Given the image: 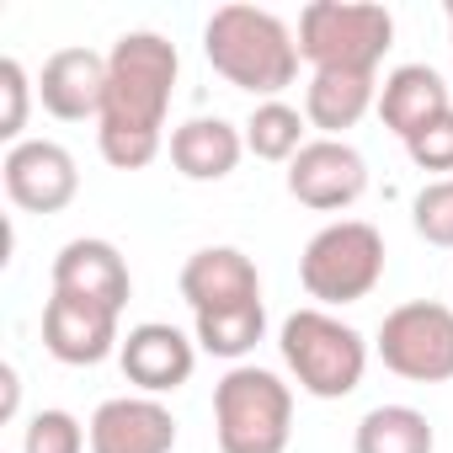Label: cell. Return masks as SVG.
I'll list each match as a JSON object with an SVG mask.
<instances>
[{"label": "cell", "mask_w": 453, "mask_h": 453, "mask_svg": "<svg viewBox=\"0 0 453 453\" xmlns=\"http://www.w3.org/2000/svg\"><path fill=\"white\" fill-rule=\"evenodd\" d=\"M181 54L171 38L139 27L107 54V96L96 118V150L112 171H144L165 144V112L176 96Z\"/></svg>", "instance_id": "6da1fadb"}, {"label": "cell", "mask_w": 453, "mask_h": 453, "mask_svg": "<svg viewBox=\"0 0 453 453\" xmlns=\"http://www.w3.org/2000/svg\"><path fill=\"white\" fill-rule=\"evenodd\" d=\"M181 299L197 326V352L241 363L267 336L262 273L241 246H203L181 267Z\"/></svg>", "instance_id": "7a4b0ae2"}, {"label": "cell", "mask_w": 453, "mask_h": 453, "mask_svg": "<svg viewBox=\"0 0 453 453\" xmlns=\"http://www.w3.org/2000/svg\"><path fill=\"white\" fill-rule=\"evenodd\" d=\"M203 54L213 75H224L257 102H283V91L299 75V43L288 22L262 6H219L203 22Z\"/></svg>", "instance_id": "3957f363"}, {"label": "cell", "mask_w": 453, "mask_h": 453, "mask_svg": "<svg viewBox=\"0 0 453 453\" xmlns=\"http://www.w3.org/2000/svg\"><path fill=\"white\" fill-rule=\"evenodd\" d=\"M213 437L219 453H288L294 389L257 363H235L213 384Z\"/></svg>", "instance_id": "277c9868"}, {"label": "cell", "mask_w": 453, "mask_h": 453, "mask_svg": "<svg viewBox=\"0 0 453 453\" xmlns=\"http://www.w3.org/2000/svg\"><path fill=\"white\" fill-rule=\"evenodd\" d=\"M278 352L294 384L315 400H347L368 373V342L331 310H294L278 331Z\"/></svg>", "instance_id": "5b68a950"}, {"label": "cell", "mask_w": 453, "mask_h": 453, "mask_svg": "<svg viewBox=\"0 0 453 453\" xmlns=\"http://www.w3.org/2000/svg\"><path fill=\"white\" fill-rule=\"evenodd\" d=\"M384 278V235L368 219H336L326 230L310 235L304 257H299V283L310 299L342 310L357 304L379 288Z\"/></svg>", "instance_id": "8992f818"}, {"label": "cell", "mask_w": 453, "mask_h": 453, "mask_svg": "<svg viewBox=\"0 0 453 453\" xmlns=\"http://www.w3.org/2000/svg\"><path fill=\"white\" fill-rule=\"evenodd\" d=\"M395 43V17L363 0H315L299 12V59L315 70H357L373 75Z\"/></svg>", "instance_id": "52a82bcc"}, {"label": "cell", "mask_w": 453, "mask_h": 453, "mask_svg": "<svg viewBox=\"0 0 453 453\" xmlns=\"http://www.w3.org/2000/svg\"><path fill=\"white\" fill-rule=\"evenodd\" d=\"M373 347L389 373L411 384H448L453 379V310L437 299H411L384 315Z\"/></svg>", "instance_id": "ba28073f"}, {"label": "cell", "mask_w": 453, "mask_h": 453, "mask_svg": "<svg viewBox=\"0 0 453 453\" xmlns=\"http://www.w3.org/2000/svg\"><path fill=\"white\" fill-rule=\"evenodd\" d=\"M0 181H6V197L22 213H65L81 192V171L75 155L54 139H22L6 150L0 160Z\"/></svg>", "instance_id": "9c48e42d"}, {"label": "cell", "mask_w": 453, "mask_h": 453, "mask_svg": "<svg viewBox=\"0 0 453 453\" xmlns=\"http://www.w3.org/2000/svg\"><path fill=\"white\" fill-rule=\"evenodd\" d=\"M288 192L315 213H342L368 192V160L347 139H310L288 160Z\"/></svg>", "instance_id": "30bf717a"}, {"label": "cell", "mask_w": 453, "mask_h": 453, "mask_svg": "<svg viewBox=\"0 0 453 453\" xmlns=\"http://www.w3.org/2000/svg\"><path fill=\"white\" fill-rule=\"evenodd\" d=\"M43 347H49V357H59L70 368H96L123 347L118 310H107L96 299H75V294H49V304H43Z\"/></svg>", "instance_id": "8fae6325"}, {"label": "cell", "mask_w": 453, "mask_h": 453, "mask_svg": "<svg viewBox=\"0 0 453 453\" xmlns=\"http://www.w3.org/2000/svg\"><path fill=\"white\" fill-rule=\"evenodd\" d=\"M118 363H123V373H128V384L139 395H171L197 368V336H187V331H176L165 320H144V326H134L123 336Z\"/></svg>", "instance_id": "7c38bea8"}, {"label": "cell", "mask_w": 453, "mask_h": 453, "mask_svg": "<svg viewBox=\"0 0 453 453\" xmlns=\"http://www.w3.org/2000/svg\"><path fill=\"white\" fill-rule=\"evenodd\" d=\"M86 432H91V453H171L176 448V416L155 395L102 400Z\"/></svg>", "instance_id": "4fadbf2b"}, {"label": "cell", "mask_w": 453, "mask_h": 453, "mask_svg": "<svg viewBox=\"0 0 453 453\" xmlns=\"http://www.w3.org/2000/svg\"><path fill=\"white\" fill-rule=\"evenodd\" d=\"M102 96H107V54H96V49H59V54L43 59L38 102H43L49 118H59V123L102 118Z\"/></svg>", "instance_id": "5bb4252c"}, {"label": "cell", "mask_w": 453, "mask_h": 453, "mask_svg": "<svg viewBox=\"0 0 453 453\" xmlns=\"http://www.w3.org/2000/svg\"><path fill=\"white\" fill-rule=\"evenodd\" d=\"M54 294L96 299V304H107V310L123 315V304L134 294V278H128V262H123V251L112 241L81 235V241L59 246V257H54Z\"/></svg>", "instance_id": "9a60e30c"}, {"label": "cell", "mask_w": 453, "mask_h": 453, "mask_svg": "<svg viewBox=\"0 0 453 453\" xmlns=\"http://www.w3.org/2000/svg\"><path fill=\"white\" fill-rule=\"evenodd\" d=\"M442 112H453V96H448V81L432 65H400V70L384 75V86H379V118H384V128L395 139L411 144Z\"/></svg>", "instance_id": "2e32d148"}, {"label": "cell", "mask_w": 453, "mask_h": 453, "mask_svg": "<svg viewBox=\"0 0 453 453\" xmlns=\"http://www.w3.org/2000/svg\"><path fill=\"white\" fill-rule=\"evenodd\" d=\"M368 107H379V81L357 75V70H315L304 86V118L310 128H320V139H342L347 128H357L368 118Z\"/></svg>", "instance_id": "e0dca14e"}, {"label": "cell", "mask_w": 453, "mask_h": 453, "mask_svg": "<svg viewBox=\"0 0 453 453\" xmlns=\"http://www.w3.org/2000/svg\"><path fill=\"white\" fill-rule=\"evenodd\" d=\"M246 155V134L224 118H187L171 128V165L187 181H224Z\"/></svg>", "instance_id": "ac0fdd59"}, {"label": "cell", "mask_w": 453, "mask_h": 453, "mask_svg": "<svg viewBox=\"0 0 453 453\" xmlns=\"http://www.w3.org/2000/svg\"><path fill=\"white\" fill-rule=\"evenodd\" d=\"M432 421L416 405H373L357 432H352V453H432Z\"/></svg>", "instance_id": "d6986e66"}, {"label": "cell", "mask_w": 453, "mask_h": 453, "mask_svg": "<svg viewBox=\"0 0 453 453\" xmlns=\"http://www.w3.org/2000/svg\"><path fill=\"white\" fill-rule=\"evenodd\" d=\"M304 128H310V118L299 112V107H288V102H257V112L241 123V134H246V150L257 155V160H294L310 139H304Z\"/></svg>", "instance_id": "ffe728a7"}, {"label": "cell", "mask_w": 453, "mask_h": 453, "mask_svg": "<svg viewBox=\"0 0 453 453\" xmlns=\"http://www.w3.org/2000/svg\"><path fill=\"white\" fill-rule=\"evenodd\" d=\"M411 224H416V235H421L426 246L453 251V176L426 181V187L416 192V203H411Z\"/></svg>", "instance_id": "44dd1931"}, {"label": "cell", "mask_w": 453, "mask_h": 453, "mask_svg": "<svg viewBox=\"0 0 453 453\" xmlns=\"http://www.w3.org/2000/svg\"><path fill=\"white\" fill-rule=\"evenodd\" d=\"M91 432L70 411H38L22 432V453H86Z\"/></svg>", "instance_id": "7402d4cb"}, {"label": "cell", "mask_w": 453, "mask_h": 453, "mask_svg": "<svg viewBox=\"0 0 453 453\" xmlns=\"http://www.w3.org/2000/svg\"><path fill=\"white\" fill-rule=\"evenodd\" d=\"M0 139L6 144H22V128H27V102H33V81L22 70V59H0Z\"/></svg>", "instance_id": "603a6c76"}, {"label": "cell", "mask_w": 453, "mask_h": 453, "mask_svg": "<svg viewBox=\"0 0 453 453\" xmlns=\"http://www.w3.org/2000/svg\"><path fill=\"white\" fill-rule=\"evenodd\" d=\"M405 155H411V165L437 171V181H442V171H453V112H442L432 128H421V134L405 144Z\"/></svg>", "instance_id": "cb8c5ba5"}, {"label": "cell", "mask_w": 453, "mask_h": 453, "mask_svg": "<svg viewBox=\"0 0 453 453\" xmlns=\"http://www.w3.org/2000/svg\"><path fill=\"white\" fill-rule=\"evenodd\" d=\"M0 379H6V416H17V368H6V373H0Z\"/></svg>", "instance_id": "d4e9b609"}, {"label": "cell", "mask_w": 453, "mask_h": 453, "mask_svg": "<svg viewBox=\"0 0 453 453\" xmlns=\"http://www.w3.org/2000/svg\"><path fill=\"white\" fill-rule=\"evenodd\" d=\"M448 49H453V0H448Z\"/></svg>", "instance_id": "484cf974"}]
</instances>
